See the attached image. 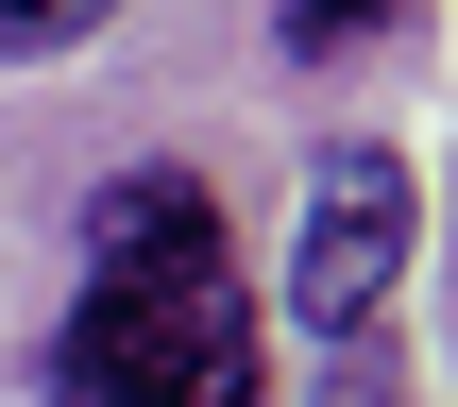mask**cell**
Listing matches in <instances>:
<instances>
[{"label":"cell","mask_w":458,"mask_h":407,"mask_svg":"<svg viewBox=\"0 0 458 407\" xmlns=\"http://www.w3.org/2000/svg\"><path fill=\"white\" fill-rule=\"evenodd\" d=\"M272 17H289V68H323V51H357L391 0H272Z\"/></svg>","instance_id":"3957f363"},{"label":"cell","mask_w":458,"mask_h":407,"mask_svg":"<svg viewBox=\"0 0 458 407\" xmlns=\"http://www.w3.org/2000/svg\"><path fill=\"white\" fill-rule=\"evenodd\" d=\"M119 0H0V51H85Z\"/></svg>","instance_id":"277c9868"},{"label":"cell","mask_w":458,"mask_h":407,"mask_svg":"<svg viewBox=\"0 0 458 407\" xmlns=\"http://www.w3.org/2000/svg\"><path fill=\"white\" fill-rule=\"evenodd\" d=\"M51 407H272V306L221 238V204L136 153L85 204V272L51 323Z\"/></svg>","instance_id":"6da1fadb"},{"label":"cell","mask_w":458,"mask_h":407,"mask_svg":"<svg viewBox=\"0 0 458 407\" xmlns=\"http://www.w3.org/2000/svg\"><path fill=\"white\" fill-rule=\"evenodd\" d=\"M408 153L391 136H340L306 153V221H289V340L306 357H391V289H408Z\"/></svg>","instance_id":"7a4b0ae2"}]
</instances>
